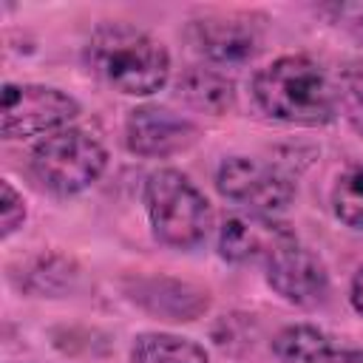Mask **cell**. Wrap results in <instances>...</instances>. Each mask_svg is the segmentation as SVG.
<instances>
[{
  "instance_id": "obj_6",
  "label": "cell",
  "mask_w": 363,
  "mask_h": 363,
  "mask_svg": "<svg viewBox=\"0 0 363 363\" xmlns=\"http://www.w3.org/2000/svg\"><path fill=\"white\" fill-rule=\"evenodd\" d=\"M216 187L233 204L261 216H275L295 199V182L284 170L250 156L224 159L216 173Z\"/></svg>"
},
{
  "instance_id": "obj_9",
  "label": "cell",
  "mask_w": 363,
  "mask_h": 363,
  "mask_svg": "<svg viewBox=\"0 0 363 363\" xmlns=\"http://www.w3.org/2000/svg\"><path fill=\"white\" fill-rule=\"evenodd\" d=\"M295 241L298 235L289 224L261 213L230 216L218 230V252L233 264H247V261L267 264L275 252H281Z\"/></svg>"
},
{
  "instance_id": "obj_4",
  "label": "cell",
  "mask_w": 363,
  "mask_h": 363,
  "mask_svg": "<svg viewBox=\"0 0 363 363\" xmlns=\"http://www.w3.org/2000/svg\"><path fill=\"white\" fill-rule=\"evenodd\" d=\"M105 145L82 128H62L57 133H48L31 150L34 179L57 196L82 193L105 173Z\"/></svg>"
},
{
  "instance_id": "obj_15",
  "label": "cell",
  "mask_w": 363,
  "mask_h": 363,
  "mask_svg": "<svg viewBox=\"0 0 363 363\" xmlns=\"http://www.w3.org/2000/svg\"><path fill=\"white\" fill-rule=\"evenodd\" d=\"M332 210L346 227L363 233V167H349L337 176L332 187Z\"/></svg>"
},
{
  "instance_id": "obj_11",
  "label": "cell",
  "mask_w": 363,
  "mask_h": 363,
  "mask_svg": "<svg viewBox=\"0 0 363 363\" xmlns=\"http://www.w3.org/2000/svg\"><path fill=\"white\" fill-rule=\"evenodd\" d=\"M145 309H150L153 315H164L167 320H193L196 315H201L210 303L207 292L184 284V281H173V278H153L136 286L133 295Z\"/></svg>"
},
{
  "instance_id": "obj_20",
  "label": "cell",
  "mask_w": 363,
  "mask_h": 363,
  "mask_svg": "<svg viewBox=\"0 0 363 363\" xmlns=\"http://www.w3.org/2000/svg\"><path fill=\"white\" fill-rule=\"evenodd\" d=\"M349 301H352V306H354V312L363 318V267L354 272V278H352V289H349Z\"/></svg>"
},
{
  "instance_id": "obj_12",
  "label": "cell",
  "mask_w": 363,
  "mask_h": 363,
  "mask_svg": "<svg viewBox=\"0 0 363 363\" xmlns=\"http://www.w3.org/2000/svg\"><path fill=\"white\" fill-rule=\"evenodd\" d=\"M176 94L184 105L204 111V113H227L235 105V85L233 79H227L224 74L213 71V68H187L179 82H176Z\"/></svg>"
},
{
  "instance_id": "obj_14",
  "label": "cell",
  "mask_w": 363,
  "mask_h": 363,
  "mask_svg": "<svg viewBox=\"0 0 363 363\" xmlns=\"http://www.w3.org/2000/svg\"><path fill=\"white\" fill-rule=\"evenodd\" d=\"M329 346V337L306 323H295L286 326L284 332H278V337L272 340V352L281 363H315L318 354Z\"/></svg>"
},
{
  "instance_id": "obj_1",
  "label": "cell",
  "mask_w": 363,
  "mask_h": 363,
  "mask_svg": "<svg viewBox=\"0 0 363 363\" xmlns=\"http://www.w3.org/2000/svg\"><path fill=\"white\" fill-rule=\"evenodd\" d=\"M252 96L267 116L303 128L329 125L340 108L332 77L303 54H286L261 68L252 77Z\"/></svg>"
},
{
  "instance_id": "obj_18",
  "label": "cell",
  "mask_w": 363,
  "mask_h": 363,
  "mask_svg": "<svg viewBox=\"0 0 363 363\" xmlns=\"http://www.w3.org/2000/svg\"><path fill=\"white\" fill-rule=\"evenodd\" d=\"M323 11L332 14V20L343 31H349L357 43H363V3H332Z\"/></svg>"
},
{
  "instance_id": "obj_13",
  "label": "cell",
  "mask_w": 363,
  "mask_h": 363,
  "mask_svg": "<svg viewBox=\"0 0 363 363\" xmlns=\"http://www.w3.org/2000/svg\"><path fill=\"white\" fill-rule=\"evenodd\" d=\"M130 363H210L201 343L170 332H142L133 337Z\"/></svg>"
},
{
  "instance_id": "obj_7",
  "label": "cell",
  "mask_w": 363,
  "mask_h": 363,
  "mask_svg": "<svg viewBox=\"0 0 363 363\" xmlns=\"http://www.w3.org/2000/svg\"><path fill=\"white\" fill-rule=\"evenodd\" d=\"M267 284L289 303L312 309L320 306L329 295V272L318 252L301 241L275 252L267 264Z\"/></svg>"
},
{
  "instance_id": "obj_19",
  "label": "cell",
  "mask_w": 363,
  "mask_h": 363,
  "mask_svg": "<svg viewBox=\"0 0 363 363\" xmlns=\"http://www.w3.org/2000/svg\"><path fill=\"white\" fill-rule=\"evenodd\" d=\"M315 363H363V349H335L329 343Z\"/></svg>"
},
{
  "instance_id": "obj_17",
  "label": "cell",
  "mask_w": 363,
  "mask_h": 363,
  "mask_svg": "<svg viewBox=\"0 0 363 363\" xmlns=\"http://www.w3.org/2000/svg\"><path fill=\"white\" fill-rule=\"evenodd\" d=\"M26 221V201H23V196L3 179L0 182V233H3V238H9L20 224Z\"/></svg>"
},
{
  "instance_id": "obj_2",
  "label": "cell",
  "mask_w": 363,
  "mask_h": 363,
  "mask_svg": "<svg viewBox=\"0 0 363 363\" xmlns=\"http://www.w3.org/2000/svg\"><path fill=\"white\" fill-rule=\"evenodd\" d=\"M88 68L113 91L150 96L170 77V54L147 31L128 23H102L85 45Z\"/></svg>"
},
{
  "instance_id": "obj_5",
  "label": "cell",
  "mask_w": 363,
  "mask_h": 363,
  "mask_svg": "<svg viewBox=\"0 0 363 363\" xmlns=\"http://www.w3.org/2000/svg\"><path fill=\"white\" fill-rule=\"evenodd\" d=\"M79 113V102L51 85H3L0 130L3 139H26L40 133H57Z\"/></svg>"
},
{
  "instance_id": "obj_10",
  "label": "cell",
  "mask_w": 363,
  "mask_h": 363,
  "mask_svg": "<svg viewBox=\"0 0 363 363\" xmlns=\"http://www.w3.org/2000/svg\"><path fill=\"white\" fill-rule=\"evenodd\" d=\"M187 37L213 62H247L261 51V28L252 14H207L190 23Z\"/></svg>"
},
{
  "instance_id": "obj_8",
  "label": "cell",
  "mask_w": 363,
  "mask_h": 363,
  "mask_svg": "<svg viewBox=\"0 0 363 363\" xmlns=\"http://www.w3.org/2000/svg\"><path fill=\"white\" fill-rule=\"evenodd\" d=\"M199 139V128L159 105H139L125 119V145L145 159H164L187 150Z\"/></svg>"
},
{
  "instance_id": "obj_16",
  "label": "cell",
  "mask_w": 363,
  "mask_h": 363,
  "mask_svg": "<svg viewBox=\"0 0 363 363\" xmlns=\"http://www.w3.org/2000/svg\"><path fill=\"white\" fill-rule=\"evenodd\" d=\"M337 105L346 111L349 122L363 130V74H346L337 85Z\"/></svg>"
},
{
  "instance_id": "obj_3",
  "label": "cell",
  "mask_w": 363,
  "mask_h": 363,
  "mask_svg": "<svg viewBox=\"0 0 363 363\" xmlns=\"http://www.w3.org/2000/svg\"><path fill=\"white\" fill-rule=\"evenodd\" d=\"M145 210L153 238L173 250L199 247L213 224V210L204 193L173 167H159L145 179Z\"/></svg>"
}]
</instances>
